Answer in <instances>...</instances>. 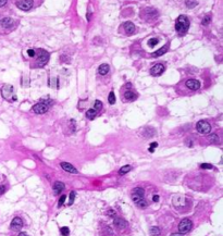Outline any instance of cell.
Masks as SVG:
<instances>
[{
  "instance_id": "1",
  "label": "cell",
  "mask_w": 223,
  "mask_h": 236,
  "mask_svg": "<svg viewBox=\"0 0 223 236\" xmlns=\"http://www.w3.org/2000/svg\"><path fill=\"white\" fill-rule=\"evenodd\" d=\"M211 179L207 174L196 173L186 177V185L193 190L197 192H206L211 187Z\"/></svg>"
},
{
  "instance_id": "2",
  "label": "cell",
  "mask_w": 223,
  "mask_h": 236,
  "mask_svg": "<svg viewBox=\"0 0 223 236\" xmlns=\"http://www.w3.org/2000/svg\"><path fill=\"white\" fill-rule=\"evenodd\" d=\"M173 206L178 212H186L191 209V201L184 196H175L173 198Z\"/></svg>"
},
{
  "instance_id": "3",
  "label": "cell",
  "mask_w": 223,
  "mask_h": 236,
  "mask_svg": "<svg viewBox=\"0 0 223 236\" xmlns=\"http://www.w3.org/2000/svg\"><path fill=\"white\" fill-rule=\"evenodd\" d=\"M189 29V20L186 15H180L175 21V29L180 35L186 34Z\"/></svg>"
},
{
  "instance_id": "4",
  "label": "cell",
  "mask_w": 223,
  "mask_h": 236,
  "mask_svg": "<svg viewBox=\"0 0 223 236\" xmlns=\"http://www.w3.org/2000/svg\"><path fill=\"white\" fill-rule=\"evenodd\" d=\"M49 110V101L42 100L38 104H36L33 106V111L36 114H44Z\"/></svg>"
},
{
  "instance_id": "5",
  "label": "cell",
  "mask_w": 223,
  "mask_h": 236,
  "mask_svg": "<svg viewBox=\"0 0 223 236\" xmlns=\"http://www.w3.org/2000/svg\"><path fill=\"white\" fill-rule=\"evenodd\" d=\"M38 58L36 60V66L38 68H43L47 64V62L49 61V54L47 51L44 50V49H39L38 50Z\"/></svg>"
},
{
  "instance_id": "6",
  "label": "cell",
  "mask_w": 223,
  "mask_h": 236,
  "mask_svg": "<svg viewBox=\"0 0 223 236\" xmlns=\"http://www.w3.org/2000/svg\"><path fill=\"white\" fill-rule=\"evenodd\" d=\"M191 227H193V222H191V219H188V218H185L183 220L178 223V232L181 234H184V233H187L189 231L191 230Z\"/></svg>"
},
{
  "instance_id": "7",
  "label": "cell",
  "mask_w": 223,
  "mask_h": 236,
  "mask_svg": "<svg viewBox=\"0 0 223 236\" xmlns=\"http://www.w3.org/2000/svg\"><path fill=\"white\" fill-rule=\"evenodd\" d=\"M196 129H197L198 133H200L202 135H206V134H209L211 131V125L207 121L205 120H201L199 122H197L196 124Z\"/></svg>"
},
{
  "instance_id": "8",
  "label": "cell",
  "mask_w": 223,
  "mask_h": 236,
  "mask_svg": "<svg viewBox=\"0 0 223 236\" xmlns=\"http://www.w3.org/2000/svg\"><path fill=\"white\" fill-rule=\"evenodd\" d=\"M158 15H159V12L153 8H146L142 11V18L144 20H153L158 18Z\"/></svg>"
},
{
  "instance_id": "9",
  "label": "cell",
  "mask_w": 223,
  "mask_h": 236,
  "mask_svg": "<svg viewBox=\"0 0 223 236\" xmlns=\"http://www.w3.org/2000/svg\"><path fill=\"white\" fill-rule=\"evenodd\" d=\"M113 225H114V226L120 231L128 230V222L126 220H124L123 218H115L114 221H113Z\"/></svg>"
},
{
  "instance_id": "10",
  "label": "cell",
  "mask_w": 223,
  "mask_h": 236,
  "mask_svg": "<svg viewBox=\"0 0 223 236\" xmlns=\"http://www.w3.org/2000/svg\"><path fill=\"white\" fill-rule=\"evenodd\" d=\"M16 7L20 10L23 11H29L33 8V0H19L16 2Z\"/></svg>"
},
{
  "instance_id": "11",
  "label": "cell",
  "mask_w": 223,
  "mask_h": 236,
  "mask_svg": "<svg viewBox=\"0 0 223 236\" xmlns=\"http://www.w3.org/2000/svg\"><path fill=\"white\" fill-rule=\"evenodd\" d=\"M1 95H2V97L7 100H9L10 97H12L13 96V86L10 85V84H6V85L2 86V88H1Z\"/></svg>"
},
{
  "instance_id": "12",
  "label": "cell",
  "mask_w": 223,
  "mask_h": 236,
  "mask_svg": "<svg viewBox=\"0 0 223 236\" xmlns=\"http://www.w3.org/2000/svg\"><path fill=\"white\" fill-rule=\"evenodd\" d=\"M185 86L191 90H198L200 88V82L198 79H189L185 82Z\"/></svg>"
},
{
  "instance_id": "13",
  "label": "cell",
  "mask_w": 223,
  "mask_h": 236,
  "mask_svg": "<svg viewBox=\"0 0 223 236\" xmlns=\"http://www.w3.org/2000/svg\"><path fill=\"white\" fill-rule=\"evenodd\" d=\"M164 70H166V68H164L163 64L157 63V64H155V65L150 69V73H151V75L153 76H160L163 72H164Z\"/></svg>"
},
{
  "instance_id": "14",
  "label": "cell",
  "mask_w": 223,
  "mask_h": 236,
  "mask_svg": "<svg viewBox=\"0 0 223 236\" xmlns=\"http://www.w3.org/2000/svg\"><path fill=\"white\" fill-rule=\"evenodd\" d=\"M10 227L12 231H20L23 227V220L20 217H15L11 221Z\"/></svg>"
},
{
  "instance_id": "15",
  "label": "cell",
  "mask_w": 223,
  "mask_h": 236,
  "mask_svg": "<svg viewBox=\"0 0 223 236\" xmlns=\"http://www.w3.org/2000/svg\"><path fill=\"white\" fill-rule=\"evenodd\" d=\"M60 165L65 172H69V173H72V174L77 173V170L75 169V167H73V165L71 163H69V162H61Z\"/></svg>"
},
{
  "instance_id": "16",
  "label": "cell",
  "mask_w": 223,
  "mask_h": 236,
  "mask_svg": "<svg viewBox=\"0 0 223 236\" xmlns=\"http://www.w3.org/2000/svg\"><path fill=\"white\" fill-rule=\"evenodd\" d=\"M137 99V94L132 90H126L123 94V101H134Z\"/></svg>"
},
{
  "instance_id": "17",
  "label": "cell",
  "mask_w": 223,
  "mask_h": 236,
  "mask_svg": "<svg viewBox=\"0 0 223 236\" xmlns=\"http://www.w3.org/2000/svg\"><path fill=\"white\" fill-rule=\"evenodd\" d=\"M142 134H143V136L144 137H146V138H151V137H153V136L156 135V131H155V129H153V127L147 126V127L144 129Z\"/></svg>"
},
{
  "instance_id": "18",
  "label": "cell",
  "mask_w": 223,
  "mask_h": 236,
  "mask_svg": "<svg viewBox=\"0 0 223 236\" xmlns=\"http://www.w3.org/2000/svg\"><path fill=\"white\" fill-rule=\"evenodd\" d=\"M123 27H124L125 32H126V34L128 35L134 34V33H135V29H136V27H135V25H134V23L130 22V21L125 22L124 24H123Z\"/></svg>"
},
{
  "instance_id": "19",
  "label": "cell",
  "mask_w": 223,
  "mask_h": 236,
  "mask_svg": "<svg viewBox=\"0 0 223 236\" xmlns=\"http://www.w3.org/2000/svg\"><path fill=\"white\" fill-rule=\"evenodd\" d=\"M0 24L2 26L3 29H9L14 24V21H13L12 18H3L1 21H0Z\"/></svg>"
},
{
  "instance_id": "20",
  "label": "cell",
  "mask_w": 223,
  "mask_h": 236,
  "mask_svg": "<svg viewBox=\"0 0 223 236\" xmlns=\"http://www.w3.org/2000/svg\"><path fill=\"white\" fill-rule=\"evenodd\" d=\"M109 71H110V66L107 63H102L101 65L98 68V73L100 75H107L109 73Z\"/></svg>"
},
{
  "instance_id": "21",
  "label": "cell",
  "mask_w": 223,
  "mask_h": 236,
  "mask_svg": "<svg viewBox=\"0 0 223 236\" xmlns=\"http://www.w3.org/2000/svg\"><path fill=\"white\" fill-rule=\"evenodd\" d=\"M64 183L62 182H56L54 184V186H52V189H54V194H59V193H61L62 190L64 189Z\"/></svg>"
},
{
  "instance_id": "22",
  "label": "cell",
  "mask_w": 223,
  "mask_h": 236,
  "mask_svg": "<svg viewBox=\"0 0 223 236\" xmlns=\"http://www.w3.org/2000/svg\"><path fill=\"white\" fill-rule=\"evenodd\" d=\"M168 50H169V43L164 45V46H163L162 48H160L159 50H157L156 52L153 54V57H155V58L160 57V56H162V54H167V51H168Z\"/></svg>"
},
{
  "instance_id": "23",
  "label": "cell",
  "mask_w": 223,
  "mask_h": 236,
  "mask_svg": "<svg viewBox=\"0 0 223 236\" xmlns=\"http://www.w3.org/2000/svg\"><path fill=\"white\" fill-rule=\"evenodd\" d=\"M97 117V111L95 109H88L86 111V118L88 120H94Z\"/></svg>"
},
{
  "instance_id": "24",
  "label": "cell",
  "mask_w": 223,
  "mask_h": 236,
  "mask_svg": "<svg viewBox=\"0 0 223 236\" xmlns=\"http://www.w3.org/2000/svg\"><path fill=\"white\" fill-rule=\"evenodd\" d=\"M149 233L151 236H159L160 234H161V230H160L158 226H153V227H150Z\"/></svg>"
},
{
  "instance_id": "25",
  "label": "cell",
  "mask_w": 223,
  "mask_h": 236,
  "mask_svg": "<svg viewBox=\"0 0 223 236\" xmlns=\"http://www.w3.org/2000/svg\"><path fill=\"white\" fill-rule=\"evenodd\" d=\"M185 3H186V7L189 8V9H193L195 7L197 6L198 1L197 0H185Z\"/></svg>"
},
{
  "instance_id": "26",
  "label": "cell",
  "mask_w": 223,
  "mask_h": 236,
  "mask_svg": "<svg viewBox=\"0 0 223 236\" xmlns=\"http://www.w3.org/2000/svg\"><path fill=\"white\" fill-rule=\"evenodd\" d=\"M131 170H132V167H131V165H124V167H122L121 169L119 170V174L123 175V174L128 173V172H130Z\"/></svg>"
},
{
  "instance_id": "27",
  "label": "cell",
  "mask_w": 223,
  "mask_h": 236,
  "mask_svg": "<svg viewBox=\"0 0 223 236\" xmlns=\"http://www.w3.org/2000/svg\"><path fill=\"white\" fill-rule=\"evenodd\" d=\"M60 233L62 236H69L70 235V229L67 226H62L60 229Z\"/></svg>"
},
{
  "instance_id": "28",
  "label": "cell",
  "mask_w": 223,
  "mask_h": 236,
  "mask_svg": "<svg viewBox=\"0 0 223 236\" xmlns=\"http://www.w3.org/2000/svg\"><path fill=\"white\" fill-rule=\"evenodd\" d=\"M108 101L110 104H115V95L113 91H110V94H109V96H108Z\"/></svg>"
},
{
  "instance_id": "29",
  "label": "cell",
  "mask_w": 223,
  "mask_h": 236,
  "mask_svg": "<svg viewBox=\"0 0 223 236\" xmlns=\"http://www.w3.org/2000/svg\"><path fill=\"white\" fill-rule=\"evenodd\" d=\"M158 44H159V39L158 38H150L149 40H148V46L149 47H155Z\"/></svg>"
},
{
  "instance_id": "30",
  "label": "cell",
  "mask_w": 223,
  "mask_h": 236,
  "mask_svg": "<svg viewBox=\"0 0 223 236\" xmlns=\"http://www.w3.org/2000/svg\"><path fill=\"white\" fill-rule=\"evenodd\" d=\"M208 140L211 143H218L219 142V137H218L217 134H212V135H210L208 137Z\"/></svg>"
},
{
  "instance_id": "31",
  "label": "cell",
  "mask_w": 223,
  "mask_h": 236,
  "mask_svg": "<svg viewBox=\"0 0 223 236\" xmlns=\"http://www.w3.org/2000/svg\"><path fill=\"white\" fill-rule=\"evenodd\" d=\"M102 106H103V104H102V102L100 100H96L95 101V107H94V109H95L96 111L97 110H101L102 109Z\"/></svg>"
},
{
  "instance_id": "32",
  "label": "cell",
  "mask_w": 223,
  "mask_h": 236,
  "mask_svg": "<svg viewBox=\"0 0 223 236\" xmlns=\"http://www.w3.org/2000/svg\"><path fill=\"white\" fill-rule=\"evenodd\" d=\"M211 22V16L210 15H206L204 18V19H202V25H208V24H209V23Z\"/></svg>"
},
{
  "instance_id": "33",
  "label": "cell",
  "mask_w": 223,
  "mask_h": 236,
  "mask_svg": "<svg viewBox=\"0 0 223 236\" xmlns=\"http://www.w3.org/2000/svg\"><path fill=\"white\" fill-rule=\"evenodd\" d=\"M200 168L201 169H206V170H211V169H213V165L210 163H201Z\"/></svg>"
},
{
  "instance_id": "34",
  "label": "cell",
  "mask_w": 223,
  "mask_h": 236,
  "mask_svg": "<svg viewBox=\"0 0 223 236\" xmlns=\"http://www.w3.org/2000/svg\"><path fill=\"white\" fill-rule=\"evenodd\" d=\"M75 192L74 190H72V192L70 193V201H69V206H71V205H73V202H74V198H75Z\"/></svg>"
},
{
  "instance_id": "35",
  "label": "cell",
  "mask_w": 223,
  "mask_h": 236,
  "mask_svg": "<svg viewBox=\"0 0 223 236\" xmlns=\"http://www.w3.org/2000/svg\"><path fill=\"white\" fill-rule=\"evenodd\" d=\"M65 199H67V196H65V195H62V196H61L60 199H59V204H58V207L60 208L61 206L63 205L64 201H65Z\"/></svg>"
},
{
  "instance_id": "36",
  "label": "cell",
  "mask_w": 223,
  "mask_h": 236,
  "mask_svg": "<svg viewBox=\"0 0 223 236\" xmlns=\"http://www.w3.org/2000/svg\"><path fill=\"white\" fill-rule=\"evenodd\" d=\"M27 54H29V57L34 58L36 56V51L34 50V49H29V50H27Z\"/></svg>"
},
{
  "instance_id": "37",
  "label": "cell",
  "mask_w": 223,
  "mask_h": 236,
  "mask_svg": "<svg viewBox=\"0 0 223 236\" xmlns=\"http://www.w3.org/2000/svg\"><path fill=\"white\" fill-rule=\"evenodd\" d=\"M4 193H6V186L3 185V184H1L0 185V195H2Z\"/></svg>"
},
{
  "instance_id": "38",
  "label": "cell",
  "mask_w": 223,
  "mask_h": 236,
  "mask_svg": "<svg viewBox=\"0 0 223 236\" xmlns=\"http://www.w3.org/2000/svg\"><path fill=\"white\" fill-rule=\"evenodd\" d=\"M107 214L110 215V217H113V215H114V211H113V209H109L108 212H107Z\"/></svg>"
},
{
  "instance_id": "39",
  "label": "cell",
  "mask_w": 223,
  "mask_h": 236,
  "mask_svg": "<svg viewBox=\"0 0 223 236\" xmlns=\"http://www.w3.org/2000/svg\"><path fill=\"white\" fill-rule=\"evenodd\" d=\"M153 202H158V201H159V196H158V195H153Z\"/></svg>"
},
{
  "instance_id": "40",
  "label": "cell",
  "mask_w": 223,
  "mask_h": 236,
  "mask_svg": "<svg viewBox=\"0 0 223 236\" xmlns=\"http://www.w3.org/2000/svg\"><path fill=\"white\" fill-rule=\"evenodd\" d=\"M7 1H8V0H0V8L4 6V4L7 3Z\"/></svg>"
},
{
  "instance_id": "41",
  "label": "cell",
  "mask_w": 223,
  "mask_h": 236,
  "mask_svg": "<svg viewBox=\"0 0 223 236\" xmlns=\"http://www.w3.org/2000/svg\"><path fill=\"white\" fill-rule=\"evenodd\" d=\"M157 146H158V143H156V142H155V143H151V144H150V147L153 148V149H155V148H156Z\"/></svg>"
},
{
  "instance_id": "42",
  "label": "cell",
  "mask_w": 223,
  "mask_h": 236,
  "mask_svg": "<svg viewBox=\"0 0 223 236\" xmlns=\"http://www.w3.org/2000/svg\"><path fill=\"white\" fill-rule=\"evenodd\" d=\"M18 236H29V235H27L25 232H21V233H19V235Z\"/></svg>"
},
{
  "instance_id": "43",
  "label": "cell",
  "mask_w": 223,
  "mask_h": 236,
  "mask_svg": "<svg viewBox=\"0 0 223 236\" xmlns=\"http://www.w3.org/2000/svg\"><path fill=\"white\" fill-rule=\"evenodd\" d=\"M170 236H183L181 233H174V234H171Z\"/></svg>"
},
{
  "instance_id": "44",
  "label": "cell",
  "mask_w": 223,
  "mask_h": 236,
  "mask_svg": "<svg viewBox=\"0 0 223 236\" xmlns=\"http://www.w3.org/2000/svg\"><path fill=\"white\" fill-rule=\"evenodd\" d=\"M153 151H155V149L151 148V147H149V152H153Z\"/></svg>"
}]
</instances>
